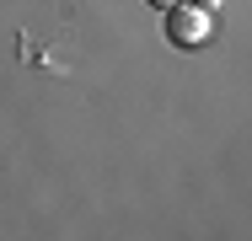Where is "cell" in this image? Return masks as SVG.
<instances>
[{"label":"cell","mask_w":252,"mask_h":241,"mask_svg":"<svg viewBox=\"0 0 252 241\" xmlns=\"http://www.w3.org/2000/svg\"><path fill=\"white\" fill-rule=\"evenodd\" d=\"M209 32H215V11L199 5V0H183V5L166 11V38H172L177 48H204Z\"/></svg>","instance_id":"cell-1"},{"label":"cell","mask_w":252,"mask_h":241,"mask_svg":"<svg viewBox=\"0 0 252 241\" xmlns=\"http://www.w3.org/2000/svg\"><path fill=\"white\" fill-rule=\"evenodd\" d=\"M199 5H209V11H220V0H199Z\"/></svg>","instance_id":"cell-3"},{"label":"cell","mask_w":252,"mask_h":241,"mask_svg":"<svg viewBox=\"0 0 252 241\" xmlns=\"http://www.w3.org/2000/svg\"><path fill=\"white\" fill-rule=\"evenodd\" d=\"M145 5H156V11H172V5H183V0H145Z\"/></svg>","instance_id":"cell-2"}]
</instances>
